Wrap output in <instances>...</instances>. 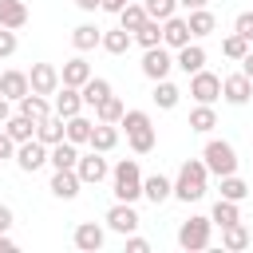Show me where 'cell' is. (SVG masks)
<instances>
[{
  "mask_svg": "<svg viewBox=\"0 0 253 253\" xmlns=\"http://www.w3.org/2000/svg\"><path fill=\"white\" fill-rule=\"evenodd\" d=\"M20 115H28V119H47L51 115V103H47V95H36V91H28L24 99H20Z\"/></svg>",
  "mask_w": 253,
  "mask_h": 253,
  "instance_id": "cell-28",
  "label": "cell"
},
{
  "mask_svg": "<svg viewBox=\"0 0 253 253\" xmlns=\"http://www.w3.org/2000/svg\"><path fill=\"white\" fill-rule=\"evenodd\" d=\"M36 138H40V142H47V146L63 142V138H67V119H59V115L51 111L47 119H40V123H36Z\"/></svg>",
  "mask_w": 253,
  "mask_h": 253,
  "instance_id": "cell-16",
  "label": "cell"
},
{
  "mask_svg": "<svg viewBox=\"0 0 253 253\" xmlns=\"http://www.w3.org/2000/svg\"><path fill=\"white\" fill-rule=\"evenodd\" d=\"M202 158H206V166H210L213 178L237 174V150H233V142H225V138H210L206 150H202Z\"/></svg>",
  "mask_w": 253,
  "mask_h": 253,
  "instance_id": "cell-4",
  "label": "cell"
},
{
  "mask_svg": "<svg viewBox=\"0 0 253 253\" xmlns=\"http://www.w3.org/2000/svg\"><path fill=\"white\" fill-rule=\"evenodd\" d=\"M8 119H12V99H4V95H0V126H4Z\"/></svg>",
  "mask_w": 253,
  "mask_h": 253,
  "instance_id": "cell-48",
  "label": "cell"
},
{
  "mask_svg": "<svg viewBox=\"0 0 253 253\" xmlns=\"http://www.w3.org/2000/svg\"><path fill=\"white\" fill-rule=\"evenodd\" d=\"M142 8H146L150 20H170L174 8H178V0H142Z\"/></svg>",
  "mask_w": 253,
  "mask_h": 253,
  "instance_id": "cell-41",
  "label": "cell"
},
{
  "mask_svg": "<svg viewBox=\"0 0 253 253\" xmlns=\"http://www.w3.org/2000/svg\"><path fill=\"white\" fill-rule=\"evenodd\" d=\"M146 20H150V16H146V8H142L138 0H130V4L119 12V28H126V32H138Z\"/></svg>",
  "mask_w": 253,
  "mask_h": 253,
  "instance_id": "cell-31",
  "label": "cell"
},
{
  "mask_svg": "<svg viewBox=\"0 0 253 253\" xmlns=\"http://www.w3.org/2000/svg\"><path fill=\"white\" fill-rule=\"evenodd\" d=\"M194 40V32H190V20H182V16H170V20H162V43L166 47H186Z\"/></svg>",
  "mask_w": 253,
  "mask_h": 253,
  "instance_id": "cell-13",
  "label": "cell"
},
{
  "mask_svg": "<svg viewBox=\"0 0 253 253\" xmlns=\"http://www.w3.org/2000/svg\"><path fill=\"white\" fill-rule=\"evenodd\" d=\"M245 51H249V40H245V36H237V32H233V36H225V40H221V55H229V59H237V63H241V59H245Z\"/></svg>",
  "mask_w": 253,
  "mask_h": 253,
  "instance_id": "cell-40",
  "label": "cell"
},
{
  "mask_svg": "<svg viewBox=\"0 0 253 253\" xmlns=\"http://www.w3.org/2000/svg\"><path fill=\"white\" fill-rule=\"evenodd\" d=\"M123 115H126V107H123V99H115V95H107V99L95 107V119H99V123H123Z\"/></svg>",
  "mask_w": 253,
  "mask_h": 253,
  "instance_id": "cell-36",
  "label": "cell"
},
{
  "mask_svg": "<svg viewBox=\"0 0 253 253\" xmlns=\"http://www.w3.org/2000/svg\"><path fill=\"white\" fill-rule=\"evenodd\" d=\"M221 99H225V103H233V107H245V103L253 99V79H249L245 71L225 75V79H221Z\"/></svg>",
  "mask_w": 253,
  "mask_h": 253,
  "instance_id": "cell-9",
  "label": "cell"
},
{
  "mask_svg": "<svg viewBox=\"0 0 253 253\" xmlns=\"http://www.w3.org/2000/svg\"><path fill=\"white\" fill-rule=\"evenodd\" d=\"M170 67H174V59H170V51H166V43H154V47H146V55H142V75L146 79H166L170 75Z\"/></svg>",
  "mask_w": 253,
  "mask_h": 253,
  "instance_id": "cell-8",
  "label": "cell"
},
{
  "mask_svg": "<svg viewBox=\"0 0 253 253\" xmlns=\"http://www.w3.org/2000/svg\"><path fill=\"white\" fill-rule=\"evenodd\" d=\"M47 162L55 166V170H75V162H79V150H75V142H55L51 146V154H47Z\"/></svg>",
  "mask_w": 253,
  "mask_h": 253,
  "instance_id": "cell-25",
  "label": "cell"
},
{
  "mask_svg": "<svg viewBox=\"0 0 253 253\" xmlns=\"http://www.w3.org/2000/svg\"><path fill=\"white\" fill-rule=\"evenodd\" d=\"M174 67H182L186 75L202 71V67H206V51H202V43H186V47H178V55H174Z\"/></svg>",
  "mask_w": 253,
  "mask_h": 253,
  "instance_id": "cell-21",
  "label": "cell"
},
{
  "mask_svg": "<svg viewBox=\"0 0 253 253\" xmlns=\"http://www.w3.org/2000/svg\"><path fill=\"white\" fill-rule=\"evenodd\" d=\"M83 107H87V103H83V91L59 83V91H55V107H51V111H55L59 119H71V115H79Z\"/></svg>",
  "mask_w": 253,
  "mask_h": 253,
  "instance_id": "cell-14",
  "label": "cell"
},
{
  "mask_svg": "<svg viewBox=\"0 0 253 253\" xmlns=\"http://www.w3.org/2000/svg\"><path fill=\"white\" fill-rule=\"evenodd\" d=\"M16 146H20V142H16V138L0 126V158H16Z\"/></svg>",
  "mask_w": 253,
  "mask_h": 253,
  "instance_id": "cell-44",
  "label": "cell"
},
{
  "mask_svg": "<svg viewBox=\"0 0 253 253\" xmlns=\"http://www.w3.org/2000/svg\"><path fill=\"white\" fill-rule=\"evenodd\" d=\"M91 130H95L91 119H83V115H71V119H67V142L83 146V142H91Z\"/></svg>",
  "mask_w": 253,
  "mask_h": 253,
  "instance_id": "cell-34",
  "label": "cell"
},
{
  "mask_svg": "<svg viewBox=\"0 0 253 253\" xmlns=\"http://www.w3.org/2000/svg\"><path fill=\"white\" fill-rule=\"evenodd\" d=\"M126 4H130V0H126Z\"/></svg>",
  "mask_w": 253,
  "mask_h": 253,
  "instance_id": "cell-53",
  "label": "cell"
},
{
  "mask_svg": "<svg viewBox=\"0 0 253 253\" xmlns=\"http://www.w3.org/2000/svg\"><path fill=\"white\" fill-rule=\"evenodd\" d=\"M150 249V241L146 237H134V233H126V253H146Z\"/></svg>",
  "mask_w": 253,
  "mask_h": 253,
  "instance_id": "cell-45",
  "label": "cell"
},
{
  "mask_svg": "<svg viewBox=\"0 0 253 253\" xmlns=\"http://www.w3.org/2000/svg\"><path fill=\"white\" fill-rule=\"evenodd\" d=\"M210 237H213V217H190V221H182V225H178V245H182L186 253L206 249V245H210Z\"/></svg>",
  "mask_w": 253,
  "mask_h": 253,
  "instance_id": "cell-5",
  "label": "cell"
},
{
  "mask_svg": "<svg viewBox=\"0 0 253 253\" xmlns=\"http://www.w3.org/2000/svg\"><path fill=\"white\" fill-rule=\"evenodd\" d=\"M75 8H83V12H95V8H103V0H75Z\"/></svg>",
  "mask_w": 253,
  "mask_h": 253,
  "instance_id": "cell-49",
  "label": "cell"
},
{
  "mask_svg": "<svg viewBox=\"0 0 253 253\" xmlns=\"http://www.w3.org/2000/svg\"><path fill=\"white\" fill-rule=\"evenodd\" d=\"M217 126V115H213V103H198L194 111H190V130H198V134H210Z\"/></svg>",
  "mask_w": 253,
  "mask_h": 253,
  "instance_id": "cell-29",
  "label": "cell"
},
{
  "mask_svg": "<svg viewBox=\"0 0 253 253\" xmlns=\"http://www.w3.org/2000/svg\"><path fill=\"white\" fill-rule=\"evenodd\" d=\"M47 154H51V146H47V142L28 138V142H20V146H16V166H20L24 174H36V170L47 162Z\"/></svg>",
  "mask_w": 253,
  "mask_h": 253,
  "instance_id": "cell-7",
  "label": "cell"
},
{
  "mask_svg": "<svg viewBox=\"0 0 253 253\" xmlns=\"http://www.w3.org/2000/svg\"><path fill=\"white\" fill-rule=\"evenodd\" d=\"M75 174L83 178V186H99V182L111 174V166H107V158H103L99 150H91V154H79V162H75Z\"/></svg>",
  "mask_w": 253,
  "mask_h": 253,
  "instance_id": "cell-10",
  "label": "cell"
},
{
  "mask_svg": "<svg viewBox=\"0 0 253 253\" xmlns=\"http://www.w3.org/2000/svg\"><path fill=\"white\" fill-rule=\"evenodd\" d=\"M8 229H12V210L0 206V233H8Z\"/></svg>",
  "mask_w": 253,
  "mask_h": 253,
  "instance_id": "cell-47",
  "label": "cell"
},
{
  "mask_svg": "<svg viewBox=\"0 0 253 253\" xmlns=\"http://www.w3.org/2000/svg\"><path fill=\"white\" fill-rule=\"evenodd\" d=\"M142 198H150L154 206H162L166 198H174V182L166 174H150V178H142Z\"/></svg>",
  "mask_w": 253,
  "mask_h": 253,
  "instance_id": "cell-20",
  "label": "cell"
},
{
  "mask_svg": "<svg viewBox=\"0 0 253 253\" xmlns=\"http://www.w3.org/2000/svg\"><path fill=\"white\" fill-rule=\"evenodd\" d=\"M241 71L253 79V51H245V59H241Z\"/></svg>",
  "mask_w": 253,
  "mask_h": 253,
  "instance_id": "cell-51",
  "label": "cell"
},
{
  "mask_svg": "<svg viewBox=\"0 0 253 253\" xmlns=\"http://www.w3.org/2000/svg\"><path fill=\"white\" fill-rule=\"evenodd\" d=\"M79 186H83V178H79L75 170H55V174H51V186H47V190H51L55 198L71 202V198L79 194Z\"/></svg>",
  "mask_w": 253,
  "mask_h": 253,
  "instance_id": "cell-18",
  "label": "cell"
},
{
  "mask_svg": "<svg viewBox=\"0 0 253 253\" xmlns=\"http://www.w3.org/2000/svg\"><path fill=\"white\" fill-rule=\"evenodd\" d=\"M221 198H229V202H245V198H249V186H245L237 174H225V178H221Z\"/></svg>",
  "mask_w": 253,
  "mask_h": 253,
  "instance_id": "cell-39",
  "label": "cell"
},
{
  "mask_svg": "<svg viewBox=\"0 0 253 253\" xmlns=\"http://www.w3.org/2000/svg\"><path fill=\"white\" fill-rule=\"evenodd\" d=\"M12 249H16V241H12L8 233H0V253H12Z\"/></svg>",
  "mask_w": 253,
  "mask_h": 253,
  "instance_id": "cell-50",
  "label": "cell"
},
{
  "mask_svg": "<svg viewBox=\"0 0 253 253\" xmlns=\"http://www.w3.org/2000/svg\"><path fill=\"white\" fill-rule=\"evenodd\" d=\"M178 4H182V8H190V12H194V8H206V4H210V0H178Z\"/></svg>",
  "mask_w": 253,
  "mask_h": 253,
  "instance_id": "cell-52",
  "label": "cell"
},
{
  "mask_svg": "<svg viewBox=\"0 0 253 253\" xmlns=\"http://www.w3.org/2000/svg\"><path fill=\"white\" fill-rule=\"evenodd\" d=\"M4 130H8L16 142H28V138H36V119H28V115H12V119L4 123Z\"/></svg>",
  "mask_w": 253,
  "mask_h": 253,
  "instance_id": "cell-33",
  "label": "cell"
},
{
  "mask_svg": "<svg viewBox=\"0 0 253 253\" xmlns=\"http://www.w3.org/2000/svg\"><path fill=\"white\" fill-rule=\"evenodd\" d=\"M178 99H182V91H178L170 79H158V83H154V103H158L162 111H174V107H178Z\"/></svg>",
  "mask_w": 253,
  "mask_h": 253,
  "instance_id": "cell-35",
  "label": "cell"
},
{
  "mask_svg": "<svg viewBox=\"0 0 253 253\" xmlns=\"http://www.w3.org/2000/svg\"><path fill=\"white\" fill-rule=\"evenodd\" d=\"M126 8V0H103V12H111V16H119Z\"/></svg>",
  "mask_w": 253,
  "mask_h": 253,
  "instance_id": "cell-46",
  "label": "cell"
},
{
  "mask_svg": "<svg viewBox=\"0 0 253 253\" xmlns=\"http://www.w3.org/2000/svg\"><path fill=\"white\" fill-rule=\"evenodd\" d=\"M213 225H233V221H241V210H237V202H229V198H217V206H213Z\"/></svg>",
  "mask_w": 253,
  "mask_h": 253,
  "instance_id": "cell-37",
  "label": "cell"
},
{
  "mask_svg": "<svg viewBox=\"0 0 253 253\" xmlns=\"http://www.w3.org/2000/svg\"><path fill=\"white\" fill-rule=\"evenodd\" d=\"M111 190H115V202H138L142 198V170L134 158H123L111 170Z\"/></svg>",
  "mask_w": 253,
  "mask_h": 253,
  "instance_id": "cell-2",
  "label": "cell"
},
{
  "mask_svg": "<svg viewBox=\"0 0 253 253\" xmlns=\"http://www.w3.org/2000/svg\"><path fill=\"white\" fill-rule=\"evenodd\" d=\"M103 241H107V233H103L99 221H79V225H75V249H83V253H99Z\"/></svg>",
  "mask_w": 253,
  "mask_h": 253,
  "instance_id": "cell-15",
  "label": "cell"
},
{
  "mask_svg": "<svg viewBox=\"0 0 253 253\" xmlns=\"http://www.w3.org/2000/svg\"><path fill=\"white\" fill-rule=\"evenodd\" d=\"M119 126L126 130V142H130L134 154H150L154 150V123H150L146 111H126Z\"/></svg>",
  "mask_w": 253,
  "mask_h": 253,
  "instance_id": "cell-3",
  "label": "cell"
},
{
  "mask_svg": "<svg viewBox=\"0 0 253 253\" xmlns=\"http://www.w3.org/2000/svg\"><path fill=\"white\" fill-rule=\"evenodd\" d=\"M115 146H119V123H99V119H95V130H91V150L107 154V150H115Z\"/></svg>",
  "mask_w": 253,
  "mask_h": 253,
  "instance_id": "cell-19",
  "label": "cell"
},
{
  "mask_svg": "<svg viewBox=\"0 0 253 253\" xmlns=\"http://www.w3.org/2000/svg\"><path fill=\"white\" fill-rule=\"evenodd\" d=\"M130 43H134V32H126V28H111V32H103V51H111V55H126L130 51Z\"/></svg>",
  "mask_w": 253,
  "mask_h": 253,
  "instance_id": "cell-23",
  "label": "cell"
},
{
  "mask_svg": "<svg viewBox=\"0 0 253 253\" xmlns=\"http://www.w3.org/2000/svg\"><path fill=\"white\" fill-rule=\"evenodd\" d=\"M107 225L115 229V233H134L138 229V213H134V202H115L111 210H107Z\"/></svg>",
  "mask_w": 253,
  "mask_h": 253,
  "instance_id": "cell-11",
  "label": "cell"
},
{
  "mask_svg": "<svg viewBox=\"0 0 253 253\" xmlns=\"http://www.w3.org/2000/svg\"><path fill=\"white\" fill-rule=\"evenodd\" d=\"M190 95H194V103H217L221 99V75H213V71H194L190 75Z\"/></svg>",
  "mask_w": 253,
  "mask_h": 253,
  "instance_id": "cell-6",
  "label": "cell"
},
{
  "mask_svg": "<svg viewBox=\"0 0 253 253\" xmlns=\"http://www.w3.org/2000/svg\"><path fill=\"white\" fill-rule=\"evenodd\" d=\"M59 79H63L67 87H83V83L91 79V63H87L83 55H75V59H67V63H63V71H59Z\"/></svg>",
  "mask_w": 253,
  "mask_h": 253,
  "instance_id": "cell-24",
  "label": "cell"
},
{
  "mask_svg": "<svg viewBox=\"0 0 253 253\" xmlns=\"http://www.w3.org/2000/svg\"><path fill=\"white\" fill-rule=\"evenodd\" d=\"M206 186H210V166H206V158H186L182 170H178V178H174V198L190 206V202L206 198Z\"/></svg>",
  "mask_w": 253,
  "mask_h": 253,
  "instance_id": "cell-1",
  "label": "cell"
},
{
  "mask_svg": "<svg viewBox=\"0 0 253 253\" xmlns=\"http://www.w3.org/2000/svg\"><path fill=\"white\" fill-rule=\"evenodd\" d=\"M0 24L12 28V32H20L28 24V4L24 0H0Z\"/></svg>",
  "mask_w": 253,
  "mask_h": 253,
  "instance_id": "cell-22",
  "label": "cell"
},
{
  "mask_svg": "<svg viewBox=\"0 0 253 253\" xmlns=\"http://www.w3.org/2000/svg\"><path fill=\"white\" fill-rule=\"evenodd\" d=\"M28 79H32V91L36 95H55L59 91V71L51 67V63H32V71H28Z\"/></svg>",
  "mask_w": 253,
  "mask_h": 253,
  "instance_id": "cell-12",
  "label": "cell"
},
{
  "mask_svg": "<svg viewBox=\"0 0 253 253\" xmlns=\"http://www.w3.org/2000/svg\"><path fill=\"white\" fill-rule=\"evenodd\" d=\"M186 20H190V32H194V40H202V36H210V32L217 28V20H213V12H210V8H194Z\"/></svg>",
  "mask_w": 253,
  "mask_h": 253,
  "instance_id": "cell-32",
  "label": "cell"
},
{
  "mask_svg": "<svg viewBox=\"0 0 253 253\" xmlns=\"http://www.w3.org/2000/svg\"><path fill=\"white\" fill-rule=\"evenodd\" d=\"M249 241H253V233H249L241 221H233V225H225V229H221V245H225L229 253H241V249H249Z\"/></svg>",
  "mask_w": 253,
  "mask_h": 253,
  "instance_id": "cell-26",
  "label": "cell"
},
{
  "mask_svg": "<svg viewBox=\"0 0 253 253\" xmlns=\"http://www.w3.org/2000/svg\"><path fill=\"white\" fill-rule=\"evenodd\" d=\"M28 91H32V79H28V71H4V75H0V95H4V99L20 103Z\"/></svg>",
  "mask_w": 253,
  "mask_h": 253,
  "instance_id": "cell-17",
  "label": "cell"
},
{
  "mask_svg": "<svg viewBox=\"0 0 253 253\" xmlns=\"http://www.w3.org/2000/svg\"><path fill=\"white\" fill-rule=\"evenodd\" d=\"M79 91H83V103H87V107H99V103L111 95V83H107L103 75H91V79H87Z\"/></svg>",
  "mask_w": 253,
  "mask_h": 253,
  "instance_id": "cell-30",
  "label": "cell"
},
{
  "mask_svg": "<svg viewBox=\"0 0 253 253\" xmlns=\"http://www.w3.org/2000/svg\"><path fill=\"white\" fill-rule=\"evenodd\" d=\"M134 43H142V47H154V43H162V20H146V24L134 32Z\"/></svg>",
  "mask_w": 253,
  "mask_h": 253,
  "instance_id": "cell-38",
  "label": "cell"
},
{
  "mask_svg": "<svg viewBox=\"0 0 253 253\" xmlns=\"http://www.w3.org/2000/svg\"><path fill=\"white\" fill-rule=\"evenodd\" d=\"M16 47H20V43H16V32L0 24V59H8V55H16Z\"/></svg>",
  "mask_w": 253,
  "mask_h": 253,
  "instance_id": "cell-42",
  "label": "cell"
},
{
  "mask_svg": "<svg viewBox=\"0 0 253 253\" xmlns=\"http://www.w3.org/2000/svg\"><path fill=\"white\" fill-rule=\"evenodd\" d=\"M233 32H237V36H245V40L253 43V12H241V16L233 20Z\"/></svg>",
  "mask_w": 253,
  "mask_h": 253,
  "instance_id": "cell-43",
  "label": "cell"
},
{
  "mask_svg": "<svg viewBox=\"0 0 253 253\" xmlns=\"http://www.w3.org/2000/svg\"><path fill=\"white\" fill-rule=\"evenodd\" d=\"M71 43H75V51H91L103 43V32L95 24H79V28H71Z\"/></svg>",
  "mask_w": 253,
  "mask_h": 253,
  "instance_id": "cell-27",
  "label": "cell"
}]
</instances>
